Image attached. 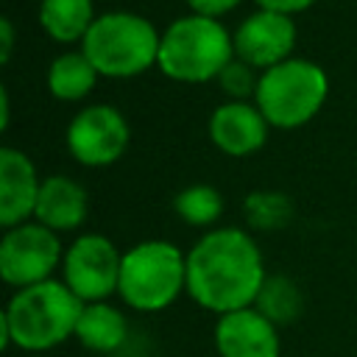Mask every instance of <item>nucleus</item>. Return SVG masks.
Instances as JSON below:
<instances>
[{"label":"nucleus","mask_w":357,"mask_h":357,"mask_svg":"<svg viewBox=\"0 0 357 357\" xmlns=\"http://www.w3.org/2000/svg\"><path fill=\"white\" fill-rule=\"evenodd\" d=\"M212 343L218 357H282L279 326L257 307L218 315Z\"/></svg>","instance_id":"11"},{"label":"nucleus","mask_w":357,"mask_h":357,"mask_svg":"<svg viewBox=\"0 0 357 357\" xmlns=\"http://www.w3.org/2000/svg\"><path fill=\"white\" fill-rule=\"evenodd\" d=\"M123 251L100 231L73 237L61 259V282L84 301H109L117 296Z\"/></svg>","instance_id":"7"},{"label":"nucleus","mask_w":357,"mask_h":357,"mask_svg":"<svg viewBox=\"0 0 357 357\" xmlns=\"http://www.w3.org/2000/svg\"><path fill=\"white\" fill-rule=\"evenodd\" d=\"M64 142H67L70 156L78 165L109 167L126 153L131 142V126L117 106L86 103L67 123Z\"/></svg>","instance_id":"9"},{"label":"nucleus","mask_w":357,"mask_h":357,"mask_svg":"<svg viewBox=\"0 0 357 357\" xmlns=\"http://www.w3.org/2000/svg\"><path fill=\"white\" fill-rule=\"evenodd\" d=\"M36 20L42 31L59 45H81L98 20L95 0H39Z\"/></svg>","instance_id":"16"},{"label":"nucleus","mask_w":357,"mask_h":357,"mask_svg":"<svg viewBox=\"0 0 357 357\" xmlns=\"http://www.w3.org/2000/svg\"><path fill=\"white\" fill-rule=\"evenodd\" d=\"M220 86V92L226 95V100H254L257 95V84H259V70H254L251 64L240 61L237 56L223 67V73L215 81Z\"/></svg>","instance_id":"21"},{"label":"nucleus","mask_w":357,"mask_h":357,"mask_svg":"<svg viewBox=\"0 0 357 357\" xmlns=\"http://www.w3.org/2000/svg\"><path fill=\"white\" fill-rule=\"evenodd\" d=\"M106 3H114V0H106Z\"/></svg>","instance_id":"26"},{"label":"nucleus","mask_w":357,"mask_h":357,"mask_svg":"<svg viewBox=\"0 0 357 357\" xmlns=\"http://www.w3.org/2000/svg\"><path fill=\"white\" fill-rule=\"evenodd\" d=\"M254 307L268 315L276 326H284V324H293L301 310H304V296H301V287L284 276V273H268Z\"/></svg>","instance_id":"19"},{"label":"nucleus","mask_w":357,"mask_h":357,"mask_svg":"<svg viewBox=\"0 0 357 357\" xmlns=\"http://www.w3.org/2000/svg\"><path fill=\"white\" fill-rule=\"evenodd\" d=\"M39 187H42V178L36 173L33 159L14 145H3L0 148V223L3 229L33 220Z\"/></svg>","instance_id":"13"},{"label":"nucleus","mask_w":357,"mask_h":357,"mask_svg":"<svg viewBox=\"0 0 357 357\" xmlns=\"http://www.w3.org/2000/svg\"><path fill=\"white\" fill-rule=\"evenodd\" d=\"M231 59L234 36L223 20L184 14L162 31L156 67L176 84H209Z\"/></svg>","instance_id":"4"},{"label":"nucleus","mask_w":357,"mask_h":357,"mask_svg":"<svg viewBox=\"0 0 357 357\" xmlns=\"http://www.w3.org/2000/svg\"><path fill=\"white\" fill-rule=\"evenodd\" d=\"M209 139L212 145L234 159L251 156L265 148L271 123L259 112V106L251 100H223L209 114Z\"/></svg>","instance_id":"12"},{"label":"nucleus","mask_w":357,"mask_h":357,"mask_svg":"<svg viewBox=\"0 0 357 357\" xmlns=\"http://www.w3.org/2000/svg\"><path fill=\"white\" fill-rule=\"evenodd\" d=\"M190 14H201V17H212V20H223L226 14H231L234 8H240L243 0H184Z\"/></svg>","instance_id":"22"},{"label":"nucleus","mask_w":357,"mask_h":357,"mask_svg":"<svg viewBox=\"0 0 357 357\" xmlns=\"http://www.w3.org/2000/svg\"><path fill=\"white\" fill-rule=\"evenodd\" d=\"M75 340L89 351L112 354L128 340V321L112 301H89L78 315Z\"/></svg>","instance_id":"15"},{"label":"nucleus","mask_w":357,"mask_h":357,"mask_svg":"<svg viewBox=\"0 0 357 357\" xmlns=\"http://www.w3.org/2000/svg\"><path fill=\"white\" fill-rule=\"evenodd\" d=\"M187 293V251L170 240H142L123 251L117 296L137 312H162Z\"/></svg>","instance_id":"5"},{"label":"nucleus","mask_w":357,"mask_h":357,"mask_svg":"<svg viewBox=\"0 0 357 357\" xmlns=\"http://www.w3.org/2000/svg\"><path fill=\"white\" fill-rule=\"evenodd\" d=\"M243 212L251 229L276 231L293 220V201L279 190H254L245 195Z\"/></svg>","instance_id":"20"},{"label":"nucleus","mask_w":357,"mask_h":357,"mask_svg":"<svg viewBox=\"0 0 357 357\" xmlns=\"http://www.w3.org/2000/svg\"><path fill=\"white\" fill-rule=\"evenodd\" d=\"M0 39H3V50H0V59L8 61L11 59V47H14V25L11 20H0Z\"/></svg>","instance_id":"24"},{"label":"nucleus","mask_w":357,"mask_h":357,"mask_svg":"<svg viewBox=\"0 0 357 357\" xmlns=\"http://www.w3.org/2000/svg\"><path fill=\"white\" fill-rule=\"evenodd\" d=\"M329 98V75L321 64L293 56L259 73L254 103L271 128L293 131L315 120Z\"/></svg>","instance_id":"6"},{"label":"nucleus","mask_w":357,"mask_h":357,"mask_svg":"<svg viewBox=\"0 0 357 357\" xmlns=\"http://www.w3.org/2000/svg\"><path fill=\"white\" fill-rule=\"evenodd\" d=\"M86 215H89V195L81 181L64 173H53L42 178L36 209H33L36 223L47 226L56 234H64V231L81 229Z\"/></svg>","instance_id":"14"},{"label":"nucleus","mask_w":357,"mask_h":357,"mask_svg":"<svg viewBox=\"0 0 357 357\" xmlns=\"http://www.w3.org/2000/svg\"><path fill=\"white\" fill-rule=\"evenodd\" d=\"M162 31L142 14L114 8L98 14L86 31L81 50L100 73V78H137L156 67Z\"/></svg>","instance_id":"3"},{"label":"nucleus","mask_w":357,"mask_h":357,"mask_svg":"<svg viewBox=\"0 0 357 357\" xmlns=\"http://www.w3.org/2000/svg\"><path fill=\"white\" fill-rule=\"evenodd\" d=\"M223 206H226V201H223L220 190H218L215 184H204V181L187 184V187L178 190L176 198H173L176 215H178L187 226H192V229H206V231L215 229V223H218L220 215H223Z\"/></svg>","instance_id":"18"},{"label":"nucleus","mask_w":357,"mask_h":357,"mask_svg":"<svg viewBox=\"0 0 357 357\" xmlns=\"http://www.w3.org/2000/svg\"><path fill=\"white\" fill-rule=\"evenodd\" d=\"M61 259L64 245L59 234L36 220L11 226L0 237V276L14 290L53 279V271L61 268Z\"/></svg>","instance_id":"8"},{"label":"nucleus","mask_w":357,"mask_h":357,"mask_svg":"<svg viewBox=\"0 0 357 357\" xmlns=\"http://www.w3.org/2000/svg\"><path fill=\"white\" fill-rule=\"evenodd\" d=\"M81 310L84 301L61 279H47L14 290L0 315L3 349L17 346L33 354L50 351L64 340L75 337Z\"/></svg>","instance_id":"2"},{"label":"nucleus","mask_w":357,"mask_h":357,"mask_svg":"<svg viewBox=\"0 0 357 357\" xmlns=\"http://www.w3.org/2000/svg\"><path fill=\"white\" fill-rule=\"evenodd\" d=\"M231 36H234V56L262 73L268 67L293 59L298 31L293 17L257 8L245 20H240Z\"/></svg>","instance_id":"10"},{"label":"nucleus","mask_w":357,"mask_h":357,"mask_svg":"<svg viewBox=\"0 0 357 357\" xmlns=\"http://www.w3.org/2000/svg\"><path fill=\"white\" fill-rule=\"evenodd\" d=\"M100 73L92 67V61L84 56V50H64L61 56H56L47 67V92L56 100L64 103H75L84 100L95 86H98Z\"/></svg>","instance_id":"17"},{"label":"nucleus","mask_w":357,"mask_h":357,"mask_svg":"<svg viewBox=\"0 0 357 357\" xmlns=\"http://www.w3.org/2000/svg\"><path fill=\"white\" fill-rule=\"evenodd\" d=\"M257 8H265V11H279V14H287V17H296L301 11H307L315 0H254Z\"/></svg>","instance_id":"23"},{"label":"nucleus","mask_w":357,"mask_h":357,"mask_svg":"<svg viewBox=\"0 0 357 357\" xmlns=\"http://www.w3.org/2000/svg\"><path fill=\"white\" fill-rule=\"evenodd\" d=\"M0 109H3L0 128H8V120H11V100H8V89H6V86L0 89Z\"/></svg>","instance_id":"25"},{"label":"nucleus","mask_w":357,"mask_h":357,"mask_svg":"<svg viewBox=\"0 0 357 357\" xmlns=\"http://www.w3.org/2000/svg\"><path fill=\"white\" fill-rule=\"evenodd\" d=\"M265 279L262 248L240 226H215L187 251V296L206 312L254 307Z\"/></svg>","instance_id":"1"}]
</instances>
